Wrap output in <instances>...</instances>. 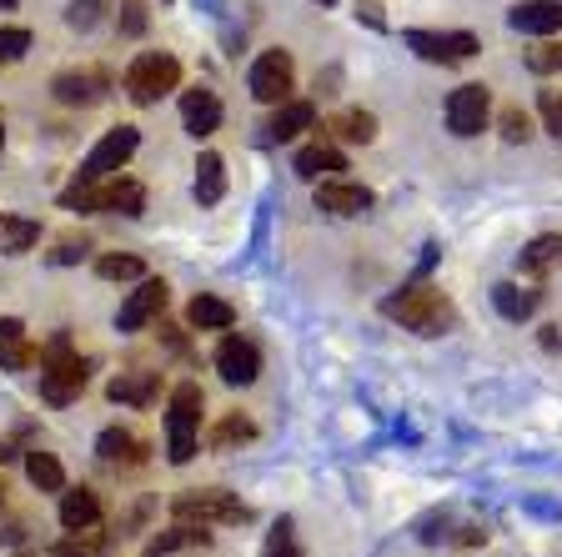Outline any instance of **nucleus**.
I'll return each mask as SVG.
<instances>
[{
  "mask_svg": "<svg viewBox=\"0 0 562 557\" xmlns=\"http://www.w3.org/2000/svg\"><path fill=\"white\" fill-rule=\"evenodd\" d=\"M251 437H257V422L241 417V412H226V417L211 427V447H216V453H232V447H241V442H251Z\"/></svg>",
  "mask_w": 562,
  "mask_h": 557,
  "instance_id": "30",
  "label": "nucleus"
},
{
  "mask_svg": "<svg viewBox=\"0 0 562 557\" xmlns=\"http://www.w3.org/2000/svg\"><path fill=\"white\" fill-rule=\"evenodd\" d=\"M492 307H497L507 322H527V316L538 312V291L517 287V281H497V287H492Z\"/></svg>",
  "mask_w": 562,
  "mask_h": 557,
  "instance_id": "26",
  "label": "nucleus"
},
{
  "mask_svg": "<svg viewBox=\"0 0 562 557\" xmlns=\"http://www.w3.org/2000/svg\"><path fill=\"white\" fill-rule=\"evenodd\" d=\"M527 136H532V121H527V111L507 105V111H503V141H527Z\"/></svg>",
  "mask_w": 562,
  "mask_h": 557,
  "instance_id": "37",
  "label": "nucleus"
},
{
  "mask_svg": "<svg viewBox=\"0 0 562 557\" xmlns=\"http://www.w3.org/2000/svg\"><path fill=\"white\" fill-rule=\"evenodd\" d=\"M121 31H126V35H140V31H146V11H140L136 0H126V5H121Z\"/></svg>",
  "mask_w": 562,
  "mask_h": 557,
  "instance_id": "40",
  "label": "nucleus"
},
{
  "mask_svg": "<svg viewBox=\"0 0 562 557\" xmlns=\"http://www.w3.org/2000/svg\"><path fill=\"white\" fill-rule=\"evenodd\" d=\"M140 256H95V277H105V281H136L140 277Z\"/></svg>",
  "mask_w": 562,
  "mask_h": 557,
  "instance_id": "32",
  "label": "nucleus"
},
{
  "mask_svg": "<svg viewBox=\"0 0 562 557\" xmlns=\"http://www.w3.org/2000/svg\"><path fill=\"white\" fill-rule=\"evenodd\" d=\"M66 211H116V216H140L146 211V186L140 181H76L60 197Z\"/></svg>",
  "mask_w": 562,
  "mask_h": 557,
  "instance_id": "3",
  "label": "nucleus"
},
{
  "mask_svg": "<svg viewBox=\"0 0 562 557\" xmlns=\"http://www.w3.org/2000/svg\"><path fill=\"white\" fill-rule=\"evenodd\" d=\"M331 136L351 141V146H367V141H376V116L372 111H337L331 116Z\"/></svg>",
  "mask_w": 562,
  "mask_h": 557,
  "instance_id": "29",
  "label": "nucleus"
},
{
  "mask_svg": "<svg viewBox=\"0 0 562 557\" xmlns=\"http://www.w3.org/2000/svg\"><path fill=\"white\" fill-rule=\"evenodd\" d=\"M0 146H5V131H0Z\"/></svg>",
  "mask_w": 562,
  "mask_h": 557,
  "instance_id": "43",
  "label": "nucleus"
},
{
  "mask_svg": "<svg viewBox=\"0 0 562 557\" xmlns=\"http://www.w3.org/2000/svg\"><path fill=\"white\" fill-rule=\"evenodd\" d=\"M31 51V31L21 25H0V60H21Z\"/></svg>",
  "mask_w": 562,
  "mask_h": 557,
  "instance_id": "34",
  "label": "nucleus"
},
{
  "mask_svg": "<svg viewBox=\"0 0 562 557\" xmlns=\"http://www.w3.org/2000/svg\"><path fill=\"white\" fill-rule=\"evenodd\" d=\"M140 146V131L136 126H111L101 141L91 146V156L81 161V171H76V181H105L111 171H121V166L136 156Z\"/></svg>",
  "mask_w": 562,
  "mask_h": 557,
  "instance_id": "7",
  "label": "nucleus"
},
{
  "mask_svg": "<svg viewBox=\"0 0 562 557\" xmlns=\"http://www.w3.org/2000/svg\"><path fill=\"white\" fill-rule=\"evenodd\" d=\"M181 126H187V136H196V141L222 126V101H216V91H206V86L181 91Z\"/></svg>",
  "mask_w": 562,
  "mask_h": 557,
  "instance_id": "15",
  "label": "nucleus"
},
{
  "mask_svg": "<svg viewBox=\"0 0 562 557\" xmlns=\"http://www.w3.org/2000/svg\"><path fill=\"white\" fill-rule=\"evenodd\" d=\"M216 371H222L226 387H251V382L261 377V352H257V342L226 337L222 347H216Z\"/></svg>",
  "mask_w": 562,
  "mask_h": 557,
  "instance_id": "12",
  "label": "nucleus"
},
{
  "mask_svg": "<svg viewBox=\"0 0 562 557\" xmlns=\"http://www.w3.org/2000/svg\"><path fill=\"white\" fill-rule=\"evenodd\" d=\"M95 453H101V463H111V467H136L140 457V437L136 432H126V427H105L101 437H95Z\"/></svg>",
  "mask_w": 562,
  "mask_h": 557,
  "instance_id": "22",
  "label": "nucleus"
},
{
  "mask_svg": "<svg viewBox=\"0 0 562 557\" xmlns=\"http://www.w3.org/2000/svg\"><path fill=\"white\" fill-rule=\"evenodd\" d=\"M95 523H101V498H95V492L76 488L60 498V527H66V533H91Z\"/></svg>",
  "mask_w": 562,
  "mask_h": 557,
  "instance_id": "20",
  "label": "nucleus"
},
{
  "mask_svg": "<svg viewBox=\"0 0 562 557\" xmlns=\"http://www.w3.org/2000/svg\"><path fill=\"white\" fill-rule=\"evenodd\" d=\"M11 5H15V0H0V11H11Z\"/></svg>",
  "mask_w": 562,
  "mask_h": 557,
  "instance_id": "41",
  "label": "nucleus"
},
{
  "mask_svg": "<svg viewBox=\"0 0 562 557\" xmlns=\"http://www.w3.org/2000/svg\"><path fill=\"white\" fill-rule=\"evenodd\" d=\"M382 316H392V322H402L407 332H417V337H442V332H452L457 326V307L447 302L437 287H402L392 291V297H382Z\"/></svg>",
  "mask_w": 562,
  "mask_h": 557,
  "instance_id": "1",
  "label": "nucleus"
},
{
  "mask_svg": "<svg viewBox=\"0 0 562 557\" xmlns=\"http://www.w3.org/2000/svg\"><path fill=\"white\" fill-rule=\"evenodd\" d=\"M226 197V161L216 152H206L196 161V201L201 207H216Z\"/></svg>",
  "mask_w": 562,
  "mask_h": 557,
  "instance_id": "28",
  "label": "nucleus"
},
{
  "mask_svg": "<svg viewBox=\"0 0 562 557\" xmlns=\"http://www.w3.org/2000/svg\"><path fill=\"white\" fill-rule=\"evenodd\" d=\"M91 382V361L70 352V337H56L46 352H41V397L56 406L76 402Z\"/></svg>",
  "mask_w": 562,
  "mask_h": 557,
  "instance_id": "2",
  "label": "nucleus"
},
{
  "mask_svg": "<svg viewBox=\"0 0 562 557\" xmlns=\"http://www.w3.org/2000/svg\"><path fill=\"white\" fill-rule=\"evenodd\" d=\"M187 322L201 326V332H226V326L236 322V307L222 302V297H206V291H201L196 302L187 307Z\"/></svg>",
  "mask_w": 562,
  "mask_h": 557,
  "instance_id": "27",
  "label": "nucleus"
},
{
  "mask_svg": "<svg viewBox=\"0 0 562 557\" xmlns=\"http://www.w3.org/2000/svg\"><path fill=\"white\" fill-rule=\"evenodd\" d=\"M507 25L522 35H558L562 31V0H522L507 11Z\"/></svg>",
  "mask_w": 562,
  "mask_h": 557,
  "instance_id": "16",
  "label": "nucleus"
},
{
  "mask_svg": "<svg viewBox=\"0 0 562 557\" xmlns=\"http://www.w3.org/2000/svg\"><path fill=\"white\" fill-rule=\"evenodd\" d=\"M316 207L331 211V216H362V211H372V191L357 181L327 176V181H316Z\"/></svg>",
  "mask_w": 562,
  "mask_h": 557,
  "instance_id": "13",
  "label": "nucleus"
},
{
  "mask_svg": "<svg viewBox=\"0 0 562 557\" xmlns=\"http://www.w3.org/2000/svg\"><path fill=\"white\" fill-rule=\"evenodd\" d=\"M95 11H101V0H70L66 21L76 25V31H91V25H95Z\"/></svg>",
  "mask_w": 562,
  "mask_h": 557,
  "instance_id": "38",
  "label": "nucleus"
},
{
  "mask_svg": "<svg viewBox=\"0 0 562 557\" xmlns=\"http://www.w3.org/2000/svg\"><path fill=\"white\" fill-rule=\"evenodd\" d=\"M196 547H211V533L201 523H181L176 517V527H166V533H156L151 543H146V553L140 557H171V553H196Z\"/></svg>",
  "mask_w": 562,
  "mask_h": 557,
  "instance_id": "17",
  "label": "nucleus"
},
{
  "mask_svg": "<svg viewBox=\"0 0 562 557\" xmlns=\"http://www.w3.org/2000/svg\"><path fill=\"white\" fill-rule=\"evenodd\" d=\"M337 171H347V156L331 141H312V146L296 152V176L302 181H322V176H337Z\"/></svg>",
  "mask_w": 562,
  "mask_h": 557,
  "instance_id": "18",
  "label": "nucleus"
},
{
  "mask_svg": "<svg viewBox=\"0 0 562 557\" xmlns=\"http://www.w3.org/2000/svg\"><path fill=\"white\" fill-rule=\"evenodd\" d=\"M322 5H331V0H322Z\"/></svg>",
  "mask_w": 562,
  "mask_h": 557,
  "instance_id": "44",
  "label": "nucleus"
},
{
  "mask_svg": "<svg viewBox=\"0 0 562 557\" xmlns=\"http://www.w3.org/2000/svg\"><path fill=\"white\" fill-rule=\"evenodd\" d=\"M105 70H95V66H86V70H60L56 81H50V91H56V101L60 105H95L105 96Z\"/></svg>",
  "mask_w": 562,
  "mask_h": 557,
  "instance_id": "14",
  "label": "nucleus"
},
{
  "mask_svg": "<svg viewBox=\"0 0 562 557\" xmlns=\"http://www.w3.org/2000/svg\"><path fill=\"white\" fill-rule=\"evenodd\" d=\"M407 46L432 66H457V60L477 56V35L472 31H407Z\"/></svg>",
  "mask_w": 562,
  "mask_h": 557,
  "instance_id": "9",
  "label": "nucleus"
},
{
  "mask_svg": "<svg viewBox=\"0 0 562 557\" xmlns=\"http://www.w3.org/2000/svg\"><path fill=\"white\" fill-rule=\"evenodd\" d=\"M316 126V105L312 101H281L277 105V116L267 121V136L271 141H296L302 131Z\"/></svg>",
  "mask_w": 562,
  "mask_h": 557,
  "instance_id": "19",
  "label": "nucleus"
},
{
  "mask_svg": "<svg viewBox=\"0 0 562 557\" xmlns=\"http://www.w3.org/2000/svg\"><path fill=\"white\" fill-rule=\"evenodd\" d=\"M201 387L196 382H181L171 392V412H166V457L176 467H187L196 457V442H201Z\"/></svg>",
  "mask_w": 562,
  "mask_h": 557,
  "instance_id": "4",
  "label": "nucleus"
},
{
  "mask_svg": "<svg viewBox=\"0 0 562 557\" xmlns=\"http://www.w3.org/2000/svg\"><path fill=\"white\" fill-rule=\"evenodd\" d=\"M181 86V60L171 51H140L126 66V96L136 105H156L161 96H171Z\"/></svg>",
  "mask_w": 562,
  "mask_h": 557,
  "instance_id": "5",
  "label": "nucleus"
},
{
  "mask_svg": "<svg viewBox=\"0 0 562 557\" xmlns=\"http://www.w3.org/2000/svg\"><path fill=\"white\" fill-rule=\"evenodd\" d=\"M517 267H522V277H548L552 267H562V236H538V242H527L522 256H517Z\"/></svg>",
  "mask_w": 562,
  "mask_h": 557,
  "instance_id": "24",
  "label": "nucleus"
},
{
  "mask_svg": "<svg viewBox=\"0 0 562 557\" xmlns=\"http://www.w3.org/2000/svg\"><path fill=\"white\" fill-rule=\"evenodd\" d=\"M527 70H538V76H552V70H562V41H548V46L527 51Z\"/></svg>",
  "mask_w": 562,
  "mask_h": 557,
  "instance_id": "33",
  "label": "nucleus"
},
{
  "mask_svg": "<svg viewBox=\"0 0 562 557\" xmlns=\"http://www.w3.org/2000/svg\"><path fill=\"white\" fill-rule=\"evenodd\" d=\"M0 367H11V371L35 367V347L25 342V326L15 316H0Z\"/></svg>",
  "mask_w": 562,
  "mask_h": 557,
  "instance_id": "23",
  "label": "nucleus"
},
{
  "mask_svg": "<svg viewBox=\"0 0 562 557\" xmlns=\"http://www.w3.org/2000/svg\"><path fill=\"white\" fill-rule=\"evenodd\" d=\"M35 242H41V221L0 211V256H21V252H31Z\"/></svg>",
  "mask_w": 562,
  "mask_h": 557,
  "instance_id": "25",
  "label": "nucleus"
},
{
  "mask_svg": "<svg viewBox=\"0 0 562 557\" xmlns=\"http://www.w3.org/2000/svg\"><path fill=\"white\" fill-rule=\"evenodd\" d=\"M292 86H296V66L286 51H261L257 66H251V96L267 105L292 101Z\"/></svg>",
  "mask_w": 562,
  "mask_h": 557,
  "instance_id": "8",
  "label": "nucleus"
},
{
  "mask_svg": "<svg viewBox=\"0 0 562 557\" xmlns=\"http://www.w3.org/2000/svg\"><path fill=\"white\" fill-rule=\"evenodd\" d=\"M166 302H171V287H166L161 277H146V281H140V287L126 297V302H121L116 326H121V332H140V326H151L156 316L166 312Z\"/></svg>",
  "mask_w": 562,
  "mask_h": 557,
  "instance_id": "11",
  "label": "nucleus"
},
{
  "mask_svg": "<svg viewBox=\"0 0 562 557\" xmlns=\"http://www.w3.org/2000/svg\"><path fill=\"white\" fill-rule=\"evenodd\" d=\"M542 121H548V131L562 141V91H542Z\"/></svg>",
  "mask_w": 562,
  "mask_h": 557,
  "instance_id": "39",
  "label": "nucleus"
},
{
  "mask_svg": "<svg viewBox=\"0 0 562 557\" xmlns=\"http://www.w3.org/2000/svg\"><path fill=\"white\" fill-rule=\"evenodd\" d=\"M105 392H111V402H121V406H151L156 392H161V382H156V371H121Z\"/></svg>",
  "mask_w": 562,
  "mask_h": 557,
  "instance_id": "21",
  "label": "nucleus"
},
{
  "mask_svg": "<svg viewBox=\"0 0 562 557\" xmlns=\"http://www.w3.org/2000/svg\"><path fill=\"white\" fill-rule=\"evenodd\" d=\"M487 111H492V91L487 86H457L452 96H447V126H452V136H482V126H487Z\"/></svg>",
  "mask_w": 562,
  "mask_h": 557,
  "instance_id": "10",
  "label": "nucleus"
},
{
  "mask_svg": "<svg viewBox=\"0 0 562 557\" xmlns=\"http://www.w3.org/2000/svg\"><path fill=\"white\" fill-rule=\"evenodd\" d=\"M171 517H181V523H201V527H236V523L251 517V508L236 502L232 492H222V488H191L171 502Z\"/></svg>",
  "mask_w": 562,
  "mask_h": 557,
  "instance_id": "6",
  "label": "nucleus"
},
{
  "mask_svg": "<svg viewBox=\"0 0 562 557\" xmlns=\"http://www.w3.org/2000/svg\"><path fill=\"white\" fill-rule=\"evenodd\" d=\"M86 256V236H60L56 252H50V267H70V261H81Z\"/></svg>",
  "mask_w": 562,
  "mask_h": 557,
  "instance_id": "35",
  "label": "nucleus"
},
{
  "mask_svg": "<svg viewBox=\"0 0 562 557\" xmlns=\"http://www.w3.org/2000/svg\"><path fill=\"white\" fill-rule=\"evenodd\" d=\"M267 557H302V553H296V543H292V523H277V527H271Z\"/></svg>",
  "mask_w": 562,
  "mask_h": 557,
  "instance_id": "36",
  "label": "nucleus"
},
{
  "mask_svg": "<svg viewBox=\"0 0 562 557\" xmlns=\"http://www.w3.org/2000/svg\"><path fill=\"white\" fill-rule=\"evenodd\" d=\"M25 477H31L41 492H60V488H66V467H60L50 453H41V447H35V453H25Z\"/></svg>",
  "mask_w": 562,
  "mask_h": 557,
  "instance_id": "31",
  "label": "nucleus"
},
{
  "mask_svg": "<svg viewBox=\"0 0 562 557\" xmlns=\"http://www.w3.org/2000/svg\"><path fill=\"white\" fill-rule=\"evenodd\" d=\"M0 512H5V488H0Z\"/></svg>",
  "mask_w": 562,
  "mask_h": 557,
  "instance_id": "42",
  "label": "nucleus"
}]
</instances>
